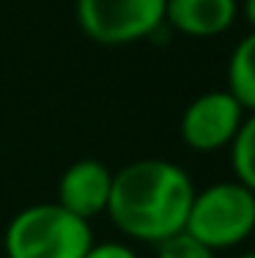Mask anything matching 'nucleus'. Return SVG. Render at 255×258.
Here are the masks:
<instances>
[{"label":"nucleus","mask_w":255,"mask_h":258,"mask_svg":"<svg viewBox=\"0 0 255 258\" xmlns=\"http://www.w3.org/2000/svg\"><path fill=\"white\" fill-rule=\"evenodd\" d=\"M195 184L181 165L145 157L113 173L107 217L124 236L159 244L184 231Z\"/></svg>","instance_id":"obj_1"},{"label":"nucleus","mask_w":255,"mask_h":258,"mask_svg":"<svg viewBox=\"0 0 255 258\" xmlns=\"http://www.w3.org/2000/svg\"><path fill=\"white\" fill-rule=\"evenodd\" d=\"M94 244L88 220L60 204H33L9 220L3 236L6 258H82Z\"/></svg>","instance_id":"obj_2"},{"label":"nucleus","mask_w":255,"mask_h":258,"mask_svg":"<svg viewBox=\"0 0 255 258\" xmlns=\"http://www.w3.org/2000/svg\"><path fill=\"white\" fill-rule=\"evenodd\" d=\"M184 231L214 253L236 247L255 236V192L236 179L195 189Z\"/></svg>","instance_id":"obj_3"},{"label":"nucleus","mask_w":255,"mask_h":258,"mask_svg":"<svg viewBox=\"0 0 255 258\" xmlns=\"http://www.w3.org/2000/svg\"><path fill=\"white\" fill-rule=\"evenodd\" d=\"M167 0H74L82 36L99 47H126L165 25Z\"/></svg>","instance_id":"obj_4"},{"label":"nucleus","mask_w":255,"mask_h":258,"mask_svg":"<svg viewBox=\"0 0 255 258\" xmlns=\"http://www.w3.org/2000/svg\"><path fill=\"white\" fill-rule=\"evenodd\" d=\"M241 121H244V107L233 99L228 88L206 91L184 107L179 132L192 151L209 154L233 143Z\"/></svg>","instance_id":"obj_5"},{"label":"nucleus","mask_w":255,"mask_h":258,"mask_svg":"<svg viewBox=\"0 0 255 258\" xmlns=\"http://www.w3.org/2000/svg\"><path fill=\"white\" fill-rule=\"evenodd\" d=\"M113 189V170L99 159H77L60 173L58 201L66 212L82 220H94L107 212Z\"/></svg>","instance_id":"obj_6"},{"label":"nucleus","mask_w":255,"mask_h":258,"mask_svg":"<svg viewBox=\"0 0 255 258\" xmlns=\"http://www.w3.org/2000/svg\"><path fill=\"white\" fill-rule=\"evenodd\" d=\"M239 0H167L165 25L192 39L220 36L236 22Z\"/></svg>","instance_id":"obj_7"},{"label":"nucleus","mask_w":255,"mask_h":258,"mask_svg":"<svg viewBox=\"0 0 255 258\" xmlns=\"http://www.w3.org/2000/svg\"><path fill=\"white\" fill-rule=\"evenodd\" d=\"M228 91L244 113H255V30L233 47L228 58Z\"/></svg>","instance_id":"obj_8"},{"label":"nucleus","mask_w":255,"mask_h":258,"mask_svg":"<svg viewBox=\"0 0 255 258\" xmlns=\"http://www.w3.org/2000/svg\"><path fill=\"white\" fill-rule=\"evenodd\" d=\"M230 165H233L236 181H241L255 192V113L244 115L230 143Z\"/></svg>","instance_id":"obj_9"},{"label":"nucleus","mask_w":255,"mask_h":258,"mask_svg":"<svg viewBox=\"0 0 255 258\" xmlns=\"http://www.w3.org/2000/svg\"><path fill=\"white\" fill-rule=\"evenodd\" d=\"M156 258H214V250L190 236L187 231H179L156 244Z\"/></svg>","instance_id":"obj_10"},{"label":"nucleus","mask_w":255,"mask_h":258,"mask_svg":"<svg viewBox=\"0 0 255 258\" xmlns=\"http://www.w3.org/2000/svg\"><path fill=\"white\" fill-rule=\"evenodd\" d=\"M82 258H137V253L124 242H94Z\"/></svg>","instance_id":"obj_11"},{"label":"nucleus","mask_w":255,"mask_h":258,"mask_svg":"<svg viewBox=\"0 0 255 258\" xmlns=\"http://www.w3.org/2000/svg\"><path fill=\"white\" fill-rule=\"evenodd\" d=\"M241 14H244L247 25L255 30V0H241Z\"/></svg>","instance_id":"obj_12"},{"label":"nucleus","mask_w":255,"mask_h":258,"mask_svg":"<svg viewBox=\"0 0 255 258\" xmlns=\"http://www.w3.org/2000/svg\"><path fill=\"white\" fill-rule=\"evenodd\" d=\"M236 258H255V250H247V253H241V255H236Z\"/></svg>","instance_id":"obj_13"}]
</instances>
